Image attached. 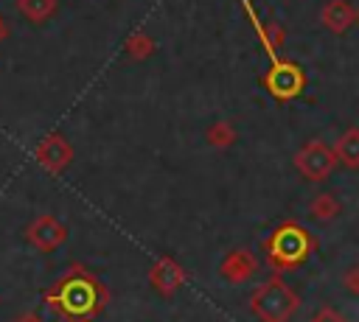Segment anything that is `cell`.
Here are the masks:
<instances>
[{
  "mask_svg": "<svg viewBox=\"0 0 359 322\" xmlns=\"http://www.w3.org/2000/svg\"><path fill=\"white\" fill-rule=\"evenodd\" d=\"M42 302L62 322H95L109 305V288L84 263H70L67 272L42 291Z\"/></svg>",
  "mask_w": 359,
  "mask_h": 322,
  "instance_id": "cell-1",
  "label": "cell"
},
{
  "mask_svg": "<svg viewBox=\"0 0 359 322\" xmlns=\"http://www.w3.org/2000/svg\"><path fill=\"white\" fill-rule=\"evenodd\" d=\"M264 260L272 272H294L300 269L314 252H317V238L300 224V221H280L261 244Z\"/></svg>",
  "mask_w": 359,
  "mask_h": 322,
  "instance_id": "cell-2",
  "label": "cell"
},
{
  "mask_svg": "<svg viewBox=\"0 0 359 322\" xmlns=\"http://www.w3.org/2000/svg\"><path fill=\"white\" fill-rule=\"evenodd\" d=\"M300 294L278 272L261 280L247 297V305L258 322H289L300 311Z\"/></svg>",
  "mask_w": 359,
  "mask_h": 322,
  "instance_id": "cell-3",
  "label": "cell"
},
{
  "mask_svg": "<svg viewBox=\"0 0 359 322\" xmlns=\"http://www.w3.org/2000/svg\"><path fill=\"white\" fill-rule=\"evenodd\" d=\"M292 165H294V171H297L306 182H328V179L334 176L339 160H337L334 146H328L323 137H311V140H306V143L294 151Z\"/></svg>",
  "mask_w": 359,
  "mask_h": 322,
  "instance_id": "cell-4",
  "label": "cell"
},
{
  "mask_svg": "<svg viewBox=\"0 0 359 322\" xmlns=\"http://www.w3.org/2000/svg\"><path fill=\"white\" fill-rule=\"evenodd\" d=\"M261 84H264V90L275 101L289 104V101H294V98L303 95V90H306V73H303V67L297 62L278 56L275 62H269V70L264 73Z\"/></svg>",
  "mask_w": 359,
  "mask_h": 322,
  "instance_id": "cell-5",
  "label": "cell"
},
{
  "mask_svg": "<svg viewBox=\"0 0 359 322\" xmlns=\"http://www.w3.org/2000/svg\"><path fill=\"white\" fill-rule=\"evenodd\" d=\"M67 227L62 218H56L53 213H39L34 216L25 230H22V238L31 249H36L39 255H53L56 249H62L67 244Z\"/></svg>",
  "mask_w": 359,
  "mask_h": 322,
  "instance_id": "cell-6",
  "label": "cell"
},
{
  "mask_svg": "<svg viewBox=\"0 0 359 322\" xmlns=\"http://www.w3.org/2000/svg\"><path fill=\"white\" fill-rule=\"evenodd\" d=\"M146 280H149V288H151L157 297L171 300V297L185 286L188 272H185V266H182L174 255H160V258L149 266Z\"/></svg>",
  "mask_w": 359,
  "mask_h": 322,
  "instance_id": "cell-7",
  "label": "cell"
},
{
  "mask_svg": "<svg viewBox=\"0 0 359 322\" xmlns=\"http://www.w3.org/2000/svg\"><path fill=\"white\" fill-rule=\"evenodd\" d=\"M34 157H36V162H39L48 174L62 176V174L70 168V162H73V146L67 143L65 134L50 132V134H45V137L36 143Z\"/></svg>",
  "mask_w": 359,
  "mask_h": 322,
  "instance_id": "cell-8",
  "label": "cell"
},
{
  "mask_svg": "<svg viewBox=\"0 0 359 322\" xmlns=\"http://www.w3.org/2000/svg\"><path fill=\"white\" fill-rule=\"evenodd\" d=\"M258 272V258L255 252L244 249V246H233L222 260H219V277L233 283V286H244L255 277Z\"/></svg>",
  "mask_w": 359,
  "mask_h": 322,
  "instance_id": "cell-9",
  "label": "cell"
},
{
  "mask_svg": "<svg viewBox=\"0 0 359 322\" xmlns=\"http://www.w3.org/2000/svg\"><path fill=\"white\" fill-rule=\"evenodd\" d=\"M320 22H323L325 31L342 36V34H348L359 22V11L353 8L351 0H328L320 8Z\"/></svg>",
  "mask_w": 359,
  "mask_h": 322,
  "instance_id": "cell-10",
  "label": "cell"
},
{
  "mask_svg": "<svg viewBox=\"0 0 359 322\" xmlns=\"http://www.w3.org/2000/svg\"><path fill=\"white\" fill-rule=\"evenodd\" d=\"M306 213H309V218H314V221H320V224H331V221L342 213V202H339L337 193H331V190H320V193L311 196Z\"/></svg>",
  "mask_w": 359,
  "mask_h": 322,
  "instance_id": "cell-11",
  "label": "cell"
},
{
  "mask_svg": "<svg viewBox=\"0 0 359 322\" xmlns=\"http://www.w3.org/2000/svg\"><path fill=\"white\" fill-rule=\"evenodd\" d=\"M337 160L348 168V171H359V126H348L337 143H334Z\"/></svg>",
  "mask_w": 359,
  "mask_h": 322,
  "instance_id": "cell-12",
  "label": "cell"
},
{
  "mask_svg": "<svg viewBox=\"0 0 359 322\" xmlns=\"http://www.w3.org/2000/svg\"><path fill=\"white\" fill-rule=\"evenodd\" d=\"M238 3H241V11H244V17L250 20V25H252V31H255V36H258V42H261L264 53L269 56V62H275V59L280 56V50L275 48V42H272V36H269V28H266V22L261 20V14H258L255 3H252V0H238Z\"/></svg>",
  "mask_w": 359,
  "mask_h": 322,
  "instance_id": "cell-13",
  "label": "cell"
},
{
  "mask_svg": "<svg viewBox=\"0 0 359 322\" xmlns=\"http://www.w3.org/2000/svg\"><path fill=\"white\" fill-rule=\"evenodd\" d=\"M17 11L31 25H42L59 11V0H17Z\"/></svg>",
  "mask_w": 359,
  "mask_h": 322,
  "instance_id": "cell-14",
  "label": "cell"
},
{
  "mask_svg": "<svg viewBox=\"0 0 359 322\" xmlns=\"http://www.w3.org/2000/svg\"><path fill=\"white\" fill-rule=\"evenodd\" d=\"M236 140H238V132H236V126L230 120H213L208 126V132H205V143L210 148H216V151H224V148L236 146Z\"/></svg>",
  "mask_w": 359,
  "mask_h": 322,
  "instance_id": "cell-15",
  "label": "cell"
},
{
  "mask_svg": "<svg viewBox=\"0 0 359 322\" xmlns=\"http://www.w3.org/2000/svg\"><path fill=\"white\" fill-rule=\"evenodd\" d=\"M123 50H126L129 59H135V62H146V59H151V53L157 50V42H154L151 34H146V31H135V34L126 36Z\"/></svg>",
  "mask_w": 359,
  "mask_h": 322,
  "instance_id": "cell-16",
  "label": "cell"
},
{
  "mask_svg": "<svg viewBox=\"0 0 359 322\" xmlns=\"http://www.w3.org/2000/svg\"><path fill=\"white\" fill-rule=\"evenodd\" d=\"M342 288L348 294H359V263H353L342 272Z\"/></svg>",
  "mask_w": 359,
  "mask_h": 322,
  "instance_id": "cell-17",
  "label": "cell"
},
{
  "mask_svg": "<svg viewBox=\"0 0 359 322\" xmlns=\"http://www.w3.org/2000/svg\"><path fill=\"white\" fill-rule=\"evenodd\" d=\"M306 322H348L337 308H331V305H323L320 311H314V316H309Z\"/></svg>",
  "mask_w": 359,
  "mask_h": 322,
  "instance_id": "cell-18",
  "label": "cell"
},
{
  "mask_svg": "<svg viewBox=\"0 0 359 322\" xmlns=\"http://www.w3.org/2000/svg\"><path fill=\"white\" fill-rule=\"evenodd\" d=\"M266 28H269V36H272V42H275V48L280 50V48L286 45V31H283V28H280L278 22H272V20H269V25H266Z\"/></svg>",
  "mask_w": 359,
  "mask_h": 322,
  "instance_id": "cell-19",
  "label": "cell"
},
{
  "mask_svg": "<svg viewBox=\"0 0 359 322\" xmlns=\"http://www.w3.org/2000/svg\"><path fill=\"white\" fill-rule=\"evenodd\" d=\"M11 322H45V319H42V314H39L36 308H25V311H20Z\"/></svg>",
  "mask_w": 359,
  "mask_h": 322,
  "instance_id": "cell-20",
  "label": "cell"
},
{
  "mask_svg": "<svg viewBox=\"0 0 359 322\" xmlns=\"http://www.w3.org/2000/svg\"><path fill=\"white\" fill-rule=\"evenodd\" d=\"M8 36V28H6V22H3V17H0V42Z\"/></svg>",
  "mask_w": 359,
  "mask_h": 322,
  "instance_id": "cell-21",
  "label": "cell"
}]
</instances>
